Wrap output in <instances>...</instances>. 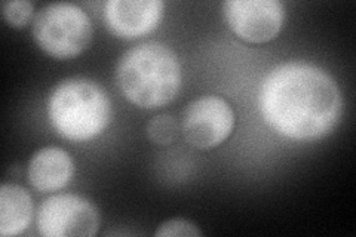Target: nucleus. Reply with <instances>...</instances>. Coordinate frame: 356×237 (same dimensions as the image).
<instances>
[{
	"label": "nucleus",
	"instance_id": "1",
	"mask_svg": "<svg viewBox=\"0 0 356 237\" xmlns=\"http://www.w3.org/2000/svg\"><path fill=\"white\" fill-rule=\"evenodd\" d=\"M259 106L264 122L282 137H325L340 122L343 98L336 81L319 67L291 61L264 77Z\"/></svg>",
	"mask_w": 356,
	"mask_h": 237
},
{
	"label": "nucleus",
	"instance_id": "2",
	"mask_svg": "<svg viewBox=\"0 0 356 237\" xmlns=\"http://www.w3.org/2000/svg\"><path fill=\"white\" fill-rule=\"evenodd\" d=\"M116 82L124 97L143 108L170 104L181 89V65L161 42H146L127 51L119 60Z\"/></svg>",
	"mask_w": 356,
	"mask_h": 237
},
{
	"label": "nucleus",
	"instance_id": "3",
	"mask_svg": "<svg viewBox=\"0 0 356 237\" xmlns=\"http://www.w3.org/2000/svg\"><path fill=\"white\" fill-rule=\"evenodd\" d=\"M49 120L61 137L89 141L102 135L111 120V101L104 89L83 77L65 79L48 103Z\"/></svg>",
	"mask_w": 356,
	"mask_h": 237
},
{
	"label": "nucleus",
	"instance_id": "4",
	"mask_svg": "<svg viewBox=\"0 0 356 237\" xmlns=\"http://www.w3.org/2000/svg\"><path fill=\"white\" fill-rule=\"evenodd\" d=\"M33 38L52 58H74L91 43L92 22L77 5L51 3L43 6L33 19Z\"/></svg>",
	"mask_w": 356,
	"mask_h": 237
},
{
	"label": "nucleus",
	"instance_id": "5",
	"mask_svg": "<svg viewBox=\"0 0 356 237\" xmlns=\"http://www.w3.org/2000/svg\"><path fill=\"white\" fill-rule=\"evenodd\" d=\"M102 217L92 202L77 195H55L38 212V229L47 237H91L98 233Z\"/></svg>",
	"mask_w": 356,
	"mask_h": 237
},
{
	"label": "nucleus",
	"instance_id": "6",
	"mask_svg": "<svg viewBox=\"0 0 356 237\" xmlns=\"http://www.w3.org/2000/svg\"><path fill=\"white\" fill-rule=\"evenodd\" d=\"M235 128V113L225 98L208 95L187 107L183 135L195 149L211 150L225 142Z\"/></svg>",
	"mask_w": 356,
	"mask_h": 237
},
{
	"label": "nucleus",
	"instance_id": "7",
	"mask_svg": "<svg viewBox=\"0 0 356 237\" xmlns=\"http://www.w3.org/2000/svg\"><path fill=\"white\" fill-rule=\"evenodd\" d=\"M222 8L232 31L250 43L273 40L285 18L284 6L277 0H229Z\"/></svg>",
	"mask_w": 356,
	"mask_h": 237
},
{
	"label": "nucleus",
	"instance_id": "8",
	"mask_svg": "<svg viewBox=\"0 0 356 237\" xmlns=\"http://www.w3.org/2000/svg\"><path fill=\"white\" fill-rule=\"evenodd\" d=\"M163 14L161 0H108L104 21L108 30L120 39H137L158 27Z\"/></svg>",
	"mask_w": 356,
	"mask_h": 237
},
{
	"label": "nucleus",
	"instance_id": "9",
	"mask_svg": "<svg viewBox=\"0 0 356 237\" xmlns=\"http://www.w3.org/2000/svg\"><path fill=\"white\" fill-rule=\"evenodd\" d=\"M74 174L70 154L60 147H44L31 157L29 181L40 193H52L69 184Z\"/></svg>",
	"mask_w": 356,
	"mask_h": 237
},
{
	"label": "nucleus",
	"instance_id": "10",
	"mask_svg": "<svg viewBox=\"0 0 356 237\" xmlns=\"http://www.w3.org/2000/svg\"><path fill=\"white\" fill-rule=\"evenodd\" d=\"M33 218V200L29 191L17 184L0 188V236H17L24 231Z\"/></svg>",
	"mask_w": 356,
	"mask_h": 237
},
{
	"label": "nucleus",
	"instance_id": "11",
	"mask_svg": "<svg viewBox=\"0 0 356 237\" xmlns=\"http://www.w3.org/2000/svg\"><path fill=\"white\" fill-rule=\"evenodd\" d=\"M178 135L177 120L170 115H159L153 117L147 125V137L158 145H170Z\"/></svg>",
	"mask_w": 356,
	"mask_h": 237
},
{
	"label": "nucleus",
	"instance_id": "12",
	"mask_svg": "<svg viewBox=\"0 0 356 237\" xmlns=\"http://www.w3.org/2000/svg\"><path fill=\"white\" fill-rule=\"evenodd\" d=\"M2 13L10 27L22 28L29 24V21L35 13V6L27 0H13V2L2 3Z\"/></svg>",
	"mask_w": 356,
	"mask_h": 237
},
{
	"label": "nucleus",
	"instance_id": "13",
	"mask_svg": "<svg viewBox=\"0 0 356 237\" xmlns=\"http://www.w3.org/2000/svg\"><path fill=\"white\" fill-rule=\"evenodd\" d=\"M154 236L158 237H199L202 236V231L197 229V225L183 220V218H175L165 221L159 225V229L156 230Z\"/></svg>",
	"mask_w": 356,
	"mask_h": 237
}]
</instances>
